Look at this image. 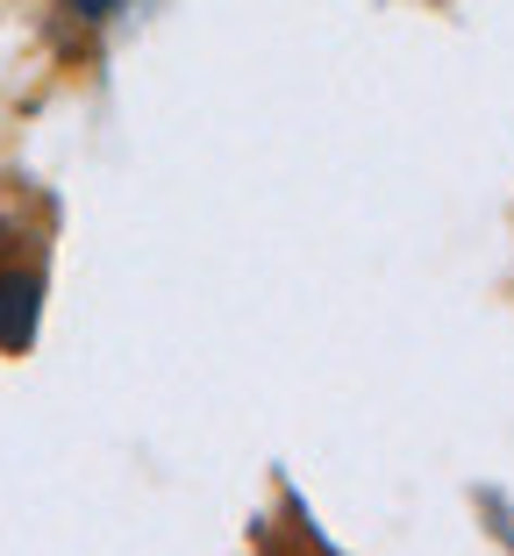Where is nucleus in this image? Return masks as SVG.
<instances>
[{
  "instance_id": "f257e3e1",
  "label": "nucleus",
  "mask_w": 514,
  "mask_h": 556,
  "mask_svg": "<svg viewBox=\"0 0 514 556\" xmlns=\"http://www.w3.org/2000/svg\"><path fill=\"white\" fill-rule=\"evenodd\" d=\"M36 314H43V278L36 271H0V350H29L36 343Z\"/></svg>"
},
{
  "instance_id": "f03ea898",
  "label": "nucleus",
  "mask_w": 514,
  "mask_h": 556,
  "mask_svg": "<svg viewBox=\"0 0 514 556\" xmlns=\"http://www.w3.org/2000/svg\"><path fill=\"white\" fill-rule=\"evenodd\" d=\"M115 8H122V0H72V15H79V22H108Z\"/></svg>"
}]
</instances>
